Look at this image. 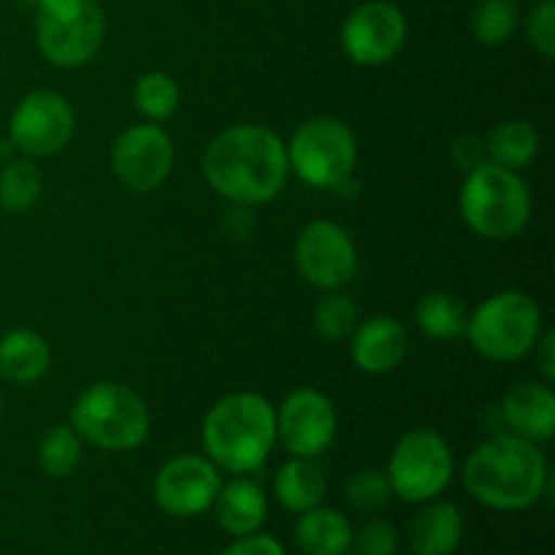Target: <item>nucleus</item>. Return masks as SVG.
Here are the masks:
<instances>
[{"label":"nucleus","instance_id":"nucleus-1","mask_svg":"<svg viewBox=\"0 0 555 555\" xmlns=\"http://www.w3.org/2000/svg\"><path fill=\"white\" fill-rule=\"evenodd\" d=\"M204 177L233 206H263L285 190L291 166L287 146L266 125H233L209 141Z\"/></svg>","mask_w":555,"mask_h":555},{"label":"nucleus","instance_id":"nucleus-2","mask_svg":"<svg viewBox=\"0 0 555 555\" xmlns=\"http://www.w3.org/2000/svg\"><path fill=\"white\" fill-rule=\"evenodd\" d=\"M461 477L469 496L496 513L529 509L551 486V469L540 444L509 431L477 444Z\"/></svg>","mask_w":555,"mask_h":555},{"label":"nucleus","instance_id":"nucleus-3","mask_svg":"<svg viewBox=\"0 0 555 555\" xmlns=\"http://www.w3.org/2000/svg\"><path fill=\"white\" fill-rule=\"evenodd\" d=\"M206 459L222 472L253 475L276 444V410L266 396L238 390L222 396L201 426Z\"/></svg>","mask_w":555,"mask_h":555},{"label":"nucleus","instance_id":"nucleus-4","mask_svg":"<svg viewBox=\"0 0 555 555\" xmlns=\"http://www.w3.org/2000/svg\"><path fill=\"white\" fill-rule=\"evenodd\" d=\"M459 209L469 231L480 238L509 242L526 231L534 204L518 171L488 160L469 168L461 184Z\"/></svg>","mask_w":555,"mask_h":555},{"label":"nucleus","instance_id":"nucleus-5","mask_svg":"<svg viewBox=\"0 0 555 555\" xmlns=\"http://www.w3.org/2000/svg\"><path fill=\"white\" fill-rule=\"evenodd\" d=\"M68 426L79 439L108 453H128L150 437V406L122 383H95L74 401Z\"/></svg>","mask_w":555,"mask_h":555},{"label":"nucleus","instance_id":"nucleus-6","mask_svg":"<svg viewBox=\"0 0 555 555\" xmlns=\"http://www.w3.org/2000/svg\"><path fill=\"white\" fill-rule=\"evenodd\" d=\"M472 347L493 363H513L534 352L542 336V309L529 293L502 291L488 296L466 320Z\"/></svg>","mask_w":555,"mask_h":555},{"label":"nucleus","instance_id":"nucleus-7","mask_svg":"<svg viewBox=\"0 0 555 555\" xmlns=\"http://www.w3.org/2000/svg\"><path fill=\"white\" fill-rule=\"evenodd\" d=\"M36 47L57 68H81L106 41V14L98 0H38Z\"/></svg>","mask_w":555,"mask_h":555},{"label":"nucleus","instance_id":"nucleus-8","mask_svg":"<svg viewBox=\"0 0 555 555\" xmlns=\"http://www.w3.org/2000/svg\"><path fill=\"white\" fill-rule=\"evenodd\" d=\"M287 166L314 190L339 193L352 182L358 166L356 133L336 117H312L287 141Z\"/></svg>","mask_w":555,"mask_h":555},{"label":"nucleus","instance_id":"nucleus-9","mask_svg":"<svg viewBox=\"0 0 555 555\" xmlns=\"http://www.w3.org/2000/svg\"><path fill=\"white\" fill-rule=\"evenodd\" d=\"M453 472L455 459L448 439L431 428H415L396 442L385 475L396 499L423 504L442 496Z\"/></svg>","mask_w":555,"mask_h":555},{"label":"nucleus","instance_id":"nucleus-10","mask_svg":"<svg viewBox=\"0 0 555 555\" xmlns=\"http://www.w3.org/2000/svg\"><path fill=\"white\" fill-rule=\"evenodd\" d=\"M76 114L68 98L54 90H33L14 106L9 141L25 157H52L70 144Z\"/></svg>","mask_w":555,"mask_h":555},{"label":"nucleus","instance_id":"nucleus-11","mask_svg":"<svg viewBox=\"0 0 555 555\" xmlns=\"http://www.w3.org/2000/svg\"><path fill=\"white\" fill-rule=\"evenodd\" d=\"M173 139L157 122H135L112 144V171L130 193H152L173 168Z\"/></svg>","mask_w":555,"mask_h":555},{"label":"nucleus","instance_id":"nucleus-12","mask_svg":"<svg viewBox=\"0 0 555 555\" xmlns=\"http://www.w3.org/2000/svg\"><path fill=\"white\" fill-rule=\"evenodd\" d=\"M296 266L312 287L341 291L358 271V247L339 222L312 220L296 238Z\"/></svg>","mask_w":555,"mask_h":555},{"label":"nucleus","instance_id":"nucleus-13","mask_svg":"<svg viewBox=\"0 0 555 555\" xmlns=\"http://www.w3.org/2000/svg\"><path fill=\"white\" fill-rule=\"evenodd\" d=\"M406 16L390 0H366L347 14L341 47L356 65L377 68L404 49Z\"/></svg>","mask_w":555,"mask_h":555},{"label":"nucleus","instance_id":"nucleus-14","mask_svg":"<svg viewBox=\"0 0 555 555\" xmlns=\"http://www.w3.org/2000/svg\"><path fill=\"white\" fill-rule=\"evenodd\" d=\"M220 469L206 455H177L157 469L152 496L166 515L198 518L209 513L220 491Z\"/></svg>","mask_w":555,"mask_h":555},{"label":"nucleus","instance_id":"nucleus-15","mask_svg":"<svg viewBox=\"0 0 555 555\" xmlns=\"http://www.w3.org/2000/svg\"><path fill=\"white\" fill-rule=\"evenodd\" d=\"M336 439V410L325 393L298 388L276 406V442L296 459H318Z\"/></svg>","mask_w":555,"mask_h":555},{"label":"nucleus","instance_id":"nucleus-16","mask_svg":"<svg viewBox=\"0 0 555 555\" xmlns=\"http://www.w3.org/2000/svg\"><path fill=\"white\" fill-rule=\"evenodd\" d=\"M502 421L509 434L529 442H551L555 434V393L551 383L524 379L513 385L502 399Z\"/></svg>","mask_w":555,"mask_h":555},{"label":"nucleus","instance_id":"nucleus-17","mask_svg":"<svg viewBox=\"0 0 555 555\" xmlns=\"http://www.w3.org/2000/svg\"><path fill=\"white\" fill-rule=\"evenodd\" d=\"M410 350L406 328L390 314H377L356 325L350 334V358L361 372L388 374L399 366Z\"/></svg>","mask_w":555,"mask_h":555},{"label":"nucleus","instance_id":"nucleus-18","mask_svg":"<svg viewBox=\"0 0 555 555\" xmlns=\"http://www.w3.org/2000/svg\"><path fill=\"white\" fill-rule=\"evenodd\" d=\"M211 509L225 534L247 537L260 531L269 518V499L258 482L247 480V475H236L231 482H222Z\"/></svg>","mask_w":555,"mask_h":555},{"label":"nucleus","instance_id":"nucleus-19","mask_svg":"<svg viewBox=\"0 0 555 555\" xmlns=\"http://www.w3.org/2000/svg\"><path fill=\"white\" fill-rule=\"evenodd\" d=\"M410 547L415 555H453L464 540V518L455 504L431 499L410 520Z\"/></svg>","mask_w":555,"mask_h":555},{"label":"nucleus","instance_id":"nucleus-20","mask_svg":"<svg viewBox=\"0 0 555 555\" xmlns=\"http://www.w3.org/2000/svg\"><path fill=\"white\" fill-rule=\"evenodd\" d=\"M52 366V347L30 328L0 336V377L14 385H33Z\"/></svg>","mask_w":555,"mask_h":555},{"label":"nucleus","instance_id":"nucleus-21","mask_svg":"<svg viewBox=\"0 0 555 555\" xmlns=\"http://www.w3.org/2000/svg\"><path fill=\"white\" fill-rule=\"evenodd\" d=\"M293 534L304 555H347L352 551L350 520L339 509L323 507V504L301 513Z\"/></svg>","mask_w":555,"mask_h":555},{"label":"nucleus","instance_id":"nucleus-22","mask_svg":"<svg viewBox=\"0 0 555 555\" xmlns=\"http://www.w3.org/2000/svg\"><path fill=\"white\" fill-rule=\"evenodd\" d=\"M328 482H325L323 469L314 464V459H296L276 469L274 475V496L287 513H307V509L323 504Z\"/></svg>","mask_w":555,"mask_h":555},{"label":"nucleus","instance_id":"nucleus-23","mask_svg":"<svg viewBox=\"0 0 555 555\" xmlns=\"http://www.w3.org/2000/svg\"><path fill=\"white\" fill-rule=\"evenodd\" d=\"M542 139L537 128L526 119H504L491 130L486 141L488 160L496 166L509 168V171H520V168L531 166L540 155Z\"/></svg>","mask_w":555,"mask_h":555},{"label":"nucleus","instance_id":"nucleus-24","mask_svg":"<svg viewBox=\"0 0 555 555\" xmlns=\"http://www.w3.org/2000/svg\"><path fill=\"white\" fill-rule=\"evenodd\" d=\"M466 307L455 296L444 291H434L421 296L415 304V323L423 336L434 341H455L466 334Z\"/></svg>","mask_w":555,"mask_h":555},{"label":"nucleus","instance_id":"nucleus-25","mask_svg":"<svg viewBox=\"0 0 555 555\" xmlns=\"http://www.w3.org/2000/svg\"><path fill=\"white\" fill-rule=\"evenodd\" d=\"M179 101H182V90L166 70H150L135 79L133 106L146 122H166L179 108Z\"/></svg>","mask_w":555,"mask_h":555},{"label":"nucleus","instance_id":"nucleus-26","mask_svg":"<svg viewBox=\"0 0 555 555\" xmlns=\"http://www.w3.org/2000/svg\"><path fill=\"white\" fill-rule=\"evenodd\" d=\"M41 173L30 160H9L0 168V206L11 215H25L41 198Z\"/></svg>","mask_w":555,"mask_h":555},{"label":"nucleus","instance_id":"nucleus-27","mask_svg":"<svg viewBox=\"0 0 555 555\" xmlns=\"http://www.w3.org/2000/svg\"><path fill=\"white\" fill-rule=\"evenodd\" d=\"M520 25L518 0H480L472 14V36L482 47H502Z\"/></svg>","mask_w":555,"mask_h":555},{"label":"nucleus","instance_id":"nucleus-28","mask_svg":"<svg viewBox=\"0 0 555 555\" xmlns=\"http://www.w3.org/2000/svg\"><path fill=\"white\" fill-rule=\"evenodd\" d=\"M81 448H85V442H81L79 434L68 423L49 428L43 434L41 444H38V466L49 477L74 475L81 464Z\"/></svg>","mask_w":555,"mask_h":555},{"label":"nucleus","instance_id":"nucleus-29","mask_svg":"<svg viewBox=\"0 0 555 555\" xmlns=\"http://www.w3.org/2000/svg\"><path fill=\"white\" fill-rule=\"evenodd\" d=\"M314 331L325 341L350 339V334L358 325V307L350 296L339 291H328L312 309Z\"/></svg>","mask_w":555,"mask_h":555},{"label":"nucleus","instance_id":"nucleus-30","mask_svg":"<svg viewBox=\"0 0 555 555\" xmlns=\"http://www.w3.org/2000/svg\"><path fill=\"white\" fill-rule=\"evenodd\" d=\"M345 496L347 504L352 509H358V513H379V509H385L390 504L393 491H390V482L385 472L366 466V469H358L347 477Z\"/></svg>","mask_w":555,"mask_h":555},{"label":"nucleus","instance_id":"nucleus-31","mask_svg":"<svg viewBox=\"0 0 555 555\" xmlns=\"http://www.w3.org/2000/svg\"><path fill=\"white\" fill-rule=\"evenodd\" d=\"M526 38L531 49L545 60L555 57V3L553 0H537L534 9L526 16Z\"/></svg>","mask_w":555,"mask_h":555},{"label":"nucleus","instance_id":"nucleus-32","mask_svg":"<svg viewBox=\"0 0 555 555\" xmlns=\"http://www.w3.org/2000/svg\"><path fill=\"white\" fill-rule=\"evenodd\" d=\"M358 555H396L399 553V529L385 518H372L358 534H352Z\"/></svg>","mask_w":555,"mask_h":555},{"label":"nucleus","instance_id":"nucleus-33","mask_svg":"<svg viewBox=\"0 0 555 555\" xmlns=\"http://www.w3.org/2000/svg\"><path fill=\"white\" fill-rule=\"evenodd\" d=\"M220 555H287V551L282 547V542L274 540L271 534L255 531V534L236 537V542L228 545Z\"/></svg>","mask_w":555,"mask_h":555},{"label":"nucleus","instance_id":"nucleus-34","mask_svg":"<svg viewBox=\"0 0 555 555\" xmlns=\"http://www.w3.org/2000/svg\"><path fill=\"white\" fill-rule=\"evenodd\" d=\"M534 352H537V361H540L542 379L553 385L555 383V334L553 331H547V334L540 336Z\"/></svg>","mask_w":555,"mask_h":555},{"label":"nucleus","instance_id":"nucleus-35","mask_svg":"<svg viewBox=\"0 0 555 555\" xmlns=\"http://www.w3.org/2000/svg\"><path fill=\"white\" fill-rule=\"evenodd\" d=\"M14 152L16 150H14V144L9 141V135H5V139H0V166H5L9 160H14V157H11Z\"/></svg>","mask_w":555,"mask_h":555},{"label":"nucleus","instance_id":"nucleus-36","mask_svg":"<svg viewBox=\"0 0 555 555\" xmlns=\"http://www.w3.org/2000/svg\"><path fill=\"white\" fill-rule=\"evenodd\" d=\"M3 406H5V399H3V390H0V415H3Z\"/></svg>","mask_w":555,"mask_h":555}]
</instances>
